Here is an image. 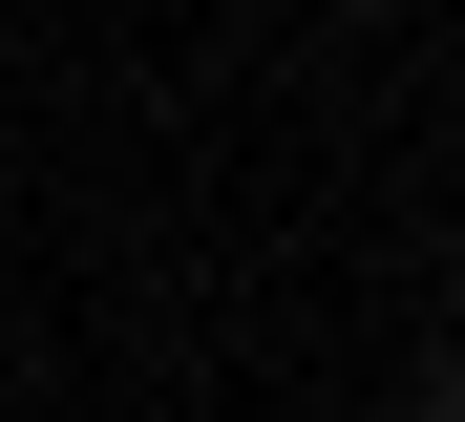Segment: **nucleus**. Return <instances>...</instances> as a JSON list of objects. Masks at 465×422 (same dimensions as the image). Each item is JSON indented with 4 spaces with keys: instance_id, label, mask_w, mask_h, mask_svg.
<instances>
[{
    "instance_id": "f257e3e1",
    "label": "nucleus",
    "mask_w": 465,
    "mask_h": 422,
    "mask_svg": "<svg viewBox=\"0 0 465 422\" xmlns=\"http://www.w3.org/2000/svg\"><path fill=\"white\" fill-rule=\"evenodd\" d=\"M423 422H465V338H444V359H423Z\"/></svg>"
}]
</instances>
